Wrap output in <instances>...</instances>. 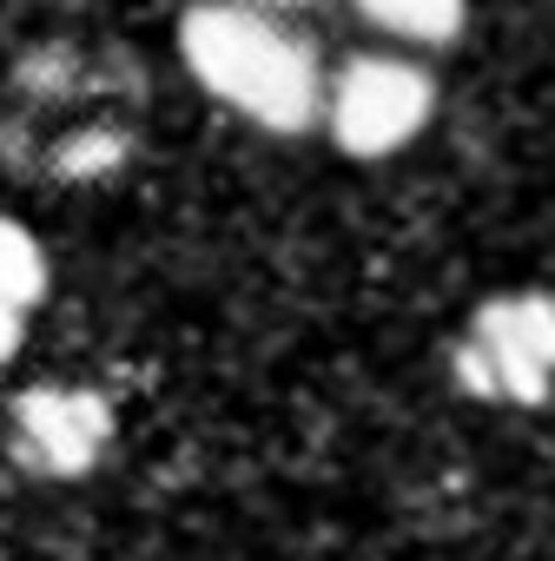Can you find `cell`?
I'll list each match as a JSON object with an SVG mask.
<instances>
[{"mask_svg":"<svg viewBox=\"0 0 555 561\" xmlns=\"http://www.w3.org/2000/svg\"><path fill=\"white\" fill-rule=\"evenodd\" d=\"M185 73L264 133H312L325 119V73L318 54L264 8L245 0H199L179 21Z\"/></svg>","mask_w":555,"mask_h":561,"instance_id":"6da1fadb","label":"cell"},{"mask_svg":"<svg viewBox=\"0 0 555 561\" xmlns=\"http://www.w3.org/2000/svg\"><path fill=\"white\" fill-rule=\"evenodd\" d=\"M437 119V80L397 54H358L325 80V126L351 159H390Z\"/></svg>","mask_w":555,"mask_h":561,"instance_id":"7a4b0ae2","label":"cell"},{"mask_svg":"<svg viewBox=\"0 0 555 561\" xmlns=\"http://www.w3.org/2000/svg\"><path fill=\"white\" fill-rule=\"evenodd\" d=\"M456 383L489 403H542L555 383V298H489L456 344Z\"/></svg>","mask_w":555,"mask_h":561,"instance_id":"3957f363","label":"cell"},{"mask_svg":"<svg viewBox=\"0 0 555 561\" xmlns=\"http://www.w3.org/2000/svg\"><path fill=\"white\" fill-rule=\"evenodd\" d=\"M113 443V403L80 383H41L14 403V449L41 476H87Z\"/></svg>","mask_w":555,"mask_h":561,"instance_id":"277c9868","label":"cell"},{"mask_svg":"<svg viewBox=\"0 0 555 561\" xmlns=\"http://www.w3.org/2000/svg\"><path fill=\"white\" fill-rule=\"evenodd\" d=\"M358 14L410 47H443L463 34V14H469V0H358Z\"/></svg>","mask_w":555,"mask_h":561,"instance_id":"5b68a950","label":"cell"},{"mask_svg":"<svg viewBox=\"0 0 555 561\" xmlns=\"http://www.w3.org/2000/svg\"><path fill=\"white\" fill-rule=\"evenodd\" d=\"M47 291V251L21 218H0V305L34 311Z\"/></svg>","mask_w":555,"mask_h":561,"instance_id":"8992f818","label":"cell"},{"mask_svg":"<svg viewBox=\"0 0 555 561\" xmlns=\"http://www.w3.org/2000/svg\"><path fill=\"white\" fill-rule=\"evenodd\" d=\"M21 344H27V311L0 305V370H8V364L21 357Z\"/></svg>","mask_w":555,"mask_h":561,"instance_id":"52a82bcc","label":"cell"},{"mask_svg":"<svg viewBox=\"0 0 555 561\" xmlns=\"http://www.w3.org/2000/svg\"><path fill=\"white\" fill-rule=\"evenodd\" d=\"M245 8H264V14H278V8H298V0H245Z\"/></svg>","mask_w":555,"mask_h":561,"instance_id":"ba28073f","label":"cell"}]
</instances>
